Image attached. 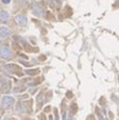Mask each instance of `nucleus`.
Masks as SVG:
<instances>
[{
    "label": "nucleus",
    "instance_id": "f257e3e1",
    "mask_svg": "<svg viewBox=\"0 0 119 120\" xmlns=\"http://www.w3.org/2000/svg\"><path fill=\"white\" fill-rule=\"evenodd\" d=\"M14 103H15V99L11 96H4L2 98V101H1L3 109H10L12 105H14Z\"/></svg>",
    "mask_w": 119,
    "mask_h": 120
},
{
    "label": "nucleus",
    "instance_id": "f03ea898",
    "mask_svg": "<svg viewBox=\"0 0 119 120\" xmlns=\"http://www.w3.org/2000/svg\"><path fill=\"white\" fill-rule=\"evenodd\" d=\"M0 56L2 57V59H10L11 57V51H10V49L8 47H2L0 48Z\"/></svg>",
    "mask_w": 119,
    "mask_h": 120
},
{
    "label": "nucleus",
    "instance_id": "7ed1b4c3",
    "mask_svg": "<svg viewBox=\"0 0 119 120\" xmlns=\"http://www.w3.org/2000/svg\"><path fill=\"white\" fill-rule=\"evenodd\" d=\"M15 20H16V22H17L19 26H21V27H25V26L27 25V17H26V16H23V15L16 16Z\"/></svg>",
    "mask_w": 119,
    "mask_h": 120
},
{
    "label": "nucleus",
    "instance_id": "20e7f679",
    "mask_svg": "<svg viewBox=\"0 0 119 120\" xmlns=\"http://www.w3.org/2000/svg\"><path fill=\"white\" fill-rule=\"evenodd\" d=\"M10 19V14L7 11H1L0 12V21L1 22H7Z\"/></svg>",
    "mask_w": 119,
    "mask_h": 120
},
{
    "label": "nucleus",
    "instance_id": "39448f33",
    "mask_svg": "<svg viewBox=\"0 0 119 120\" xmlns=\"http://www.w3.org/2000/svg\"><path fill=\"white\" fill-rule=\"evenodd\" d=\"M10 35V30L5 27L0 28V38H5Z\"/></svg>",
    "mask_w": 119,
    "mask_h": 120
},
{
    "label": "nucleus",
    "instance_id": "423d86ee",
    "mask_svg": "<svg viewBox=\"0 0 119 120\" xmlns=\"http://www.w3.org/2000/svg\"><path fill=\"white\" fill-rule=\"evenodd\" d=\"M12 0H1V2L3 3V4H10L11 3Z\"/></svg>",
    "mask_w": 119,
    "mask_h": 120
},
{
    "label": "nucleus",
    "instance_id": "0eeeda50",
    "mask_svg": "<svg viewBox=\"0 0 119 120\" xmlns=\"http://www.w3.org/2000/svg\"><path fill=\"white\" fill-rule=\"evenodd\" d=\"M0 45H1V43H0Z\"/></svg>",
    "mask_w": 119,
    "mask_h": 120
}]
</instances>
